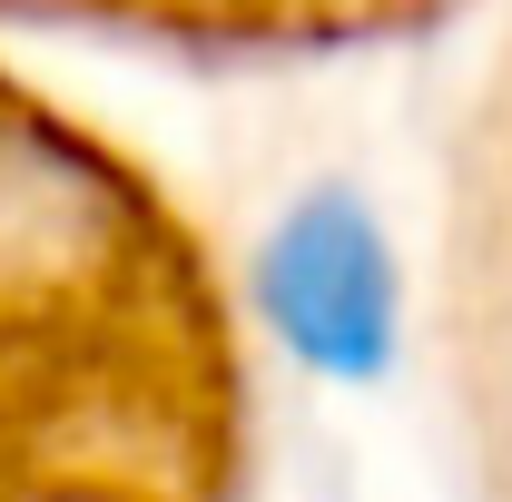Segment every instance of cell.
Wrapping results in <instances>:
<instances>
[{
	"label": "cell",
	"instance_id": "cell-1",
	"mask_svg": "<svg viewBox=\"0 0 512 502\" xmlns=\"http://www.w3.org/2000/svg\"><path fill=\"white\" fill-rule=\"evenodd\" d=\"M256 315L325 384H375L394 365V247L355 188H306L256 247Z\"/></svg>",
	"mask_w": 512,
	"mask_h": 502
}]
</instances>
